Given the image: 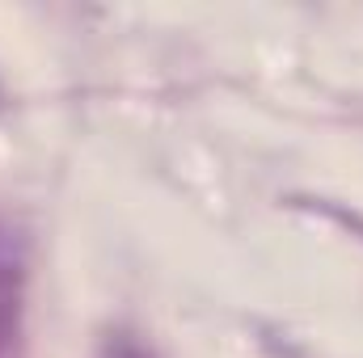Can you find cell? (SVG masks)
<instances>
[{"instance_id": "6da1fadb", "label": "cell", "mask_w": 363, "mask_h": 358, "mask_svg": "<svg viewBox=\"0 0 363 358\" xmlns=\"http://www.w3.org/2000/svg\"><path fill=\"white\" fill-rule=\"evenodd\" d=\"M21 308V241L0 224V350L13 342Z\"/></svg>"}, {"instance_id": "7a4b0ae2", "label": "cell", "mask_w": 363, "mask_h": 358, "mask_svg": "<svg viewBox=\"0 0 363 358\" xmlns=\"http://www.w3.org/2000/svg\"><path fill=\"white\" fill-rule=\"evenodd\" d=\"M110 358H152V354H144L135 342H118V346L110 350Z\"/></svg>"}]
</instances>
